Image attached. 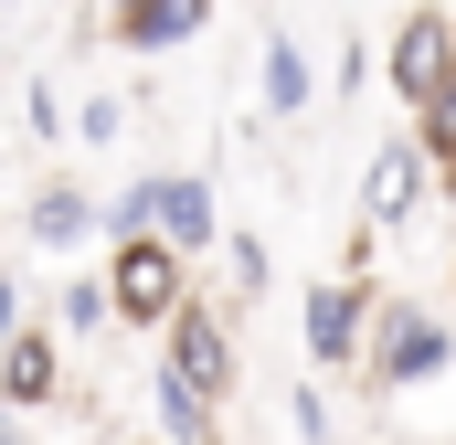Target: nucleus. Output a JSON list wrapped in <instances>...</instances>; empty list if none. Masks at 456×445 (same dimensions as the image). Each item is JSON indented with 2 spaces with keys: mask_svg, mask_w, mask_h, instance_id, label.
<instances>
[{
  "mask_svg": "<svg viewBox=\"0 0 456 445\" xmlns=\"http://www.w3.org/2000/svg\"><path fill=\"white\" fill-rule=\"evenodd\" d=\"M446 360H456V329H446V319H425L414 297H382V329H371V360H361V382H371V392L446 382Z\"/></svg>",
  "mask_w": 456,
  "mask_h": 445,
  "instance_id": "1",
  "label": "nucleus"
},
{
  "mask_svg": "<svg viewBox=\"0 0 456 445\" xmlns=\"http://www.w3.org/2000/svg\"><path fill=\"white\" fill-rule=\"evenodd\" d=\"M297 329H308V360H319V371H361V360H371V329H382V287H361V276L308 287Z\"/></svg>",
  "mask_w": 456,
  "mask_h": 445,
  "instance_id": "2",
  "label": "nucleus"
},
{
  "mask_svg": "<svg viewBox=\"0 0 456 445\" xmlns=\"http://www.w3.org/2000/svg\"><path fill=\"white\" fill-rule=\"evenodd\" d=\"M107 287H117V319L127 329H159L191 308V255H170V244H117L107 255Z\"/></svg>",
  "mask_w": 456,
  "mask_h": 445,
  "instance_id": "3",
  "label": "nucleus"
},
{
  "mask_svg": "<svg viewBox=\"0 0 456 445\" xmlns=\"http://www.w3.org/2000/svg\"><path fill=\"white\" fill-rule=\"evenodd\" d=\"M159 360L202 392V403H224L233 382H244V339H233V319L213 308V297H191L181 319H170V339H159Z\"/></svg>",
  "mask_w": 456,
  "mask_h": 445,
  "instance_id": "4",
  "label": "nucleus"
},
{
  "mask_svg": "<svg viewBox=\"0 0 456 445\" xmlns=\"http://www.w3.org/2000/svg\"><path fill=\"white\" fill-rule=\"evenodd\" d=\"M425 181H436V149H425V127L382 138V149H371V170H361V233H403V222L425 213Z\"/></svg>",
  "mask_w": 456,
  "mask_h": 445,
  "instance_id": "5",
  "label": "nucleus"
},
{
  "mask_svg": "<svg viewBox=\"0 0 456 445\" xmlns=\"http://www.w3.org/2000/svg\"><path fill=\"white\" fill-rule=\"evenodd\" d=\"M382 75H393V96H403L414 117H436V107H446V85H456V21H446V11H414V21L393 32Z\"/></svg>",
  "mask_w": 456,
  "mask_h": 445,
  "instance_id": "6",
  "label": "nucleus"
},
{
  "mask_svg": "<svg viewBox=\"0 0 456 445\" xmlns=\"http://www.w3.org/2000/svg\"><path fill=\"white\" fill-rule=\"evenodd\" d=\"M0 392H11V414H43L64 392V339L32 329V319H11V339H0Z\"/></svg>",
  "mask_w": 456,
  "mask_h": 445,
  "instance_id": "7",
  "label": "nucleus"
},
{
  "mask_svg": "<svg viewBox=\"0 0 456 445\" xmlns=\"http://www.w3.org/2000/svg\"><path fill=\"white\" fill-rule=\"evenodd\" d=\"M159 244L170 255H213L224 244V213H213V181L202 170H159Z\"/></svg>",
  "mask_w": 456,
  "mask_h": 445,
  "instance_id": "8",
  "label": "nucleus"
},
{
  "mask_svg": "<svg viewBox=\"0 0 456 445\" xmlns=\"http://www.w3.org/2000/svg\"><path fill=\"white\" fill-rule=\"evenodd\" d=\"M149 414H159V435H170V445H224V403H202L170 360L149 371Z\"/></svg>",
  "mask_w": 456,
  "mask_h": 445,
  "instance_id": "9",
  "label": "nucleus"
},
{
  "mask_svg": "<svg viewBox=\"0 0 456 445\" xmlns=\"http://www.w3.org/2000/svg\"><path fill=\"white\" fill-rule=\"evenodd\" d=\"M96 222H107V213H96V202H86L75 181H43V191H32V213H21V233H32L43 255H75V244H86Z\"/></svg>",
  "mask_w": 456,
  "mask_h": 445,
  "instance_id": "10",
  "label": "nucleus"
},
{
  "mask_svg": "<svg viewBox=\"0 0 456 445\" xmlns=\"http://www.w3.org/2000/svg\"><path fill=\"white\" fill-rule=\"evenodd\" d=\"M255 85H265V117H308V107H319V64H308L287 32H265V53H255Z\"/></svg>",
  "mask_w": 456,
  "mask_h": 445,
  "instance_id": "11",
  "label": "nucleus"
},
{
  "mask_svg": "<svg viewBox=\"0 0 456 445\" xmlns=\"http://www.w3.org/2000/svg\"><path fill=\"white\" fill-rule=\"evenodd\" d=\"M202 21H213V0H138V11L117 21V43H127V53H170V43H191Z\"/></svg>",
  "mask_w": 456,
  "mask_h": 445,
  "instance_id": "12",
  "label": "nucleus"
},
{
  "mask_svg": "<svg viewBox=\"0 0 456 445\" xmlns=\"http://www.w3.org/2000/svg\"><path fill=\"white\" fill-rule=\"evenodd\" d=\"M107 329H117V287H107V276L53 287V339H107Z\"/></svg>",
  "mask_w": 456,
  "mask_h": 445,
  "instance_id": "13",
  "label": "nucleus"
},
{
  "mask_svg": "<svg viewBox=\"0 0 456 445\" xmlns=\"http://www.w3.org/2000/svg\"><path fill=\"white\" fill-rule=\"evenodd\" d=\"M21 138H43V149H53V138H75V117H64V96H53V75H32V85H21Z\"/></svg>",
  "mask_w": 456,
  "mask_h": 445,
  "instance_id": "14",
  "label": "nucleus"
},
{
  "mask_svg": "<svg viewBox=\"0 0 456 445\" xmlns=\"http://www.w3.org/2000/svg\"><path fill=\"white\" fill-rule=\"evenodd\" d=\"M224 265H233V297H265V287H276V255H265L255 233H233V244H224Z\"/></svg>",
  "mask_w": 456,
  "mask_h": 445,
  "instance_id": "15",
  "label": "nucleus"
},
{
  "mask_svg": "<svg viewBox=\"0 0 456 445\" xmlns=\"http://www.w3.org/2000/svg\"><path fill=\"white\" fill-rule=\"evenodd\" d=\"M75 138H86V149H117V138H127V96H86V107H75Z\"/></svg>",
  "mask_w": 456,
  "mask_h": 445,
  "instance_id": "16",
  "label": "nucleus"
},
{
  "mask_svg": "<svg viewBox=\"0 0 456 445\" xmlns=\"http://www.w3.org/2000/svg\"><path fill=\"white\" fill-rule=\"evenodd\" d=\"M425 149H436V181H456V85H446V107L425 117Z\"/></svg>",
  "mask_w": 456,
  "mask_h": 445,
  "instance_id": "17",
  "label": "nucleus"
},
{
  "mask_svg": "<svg viewBox=\"0 0 456 445\" xmlns=\"http://www.w3.org/2000/svg\"><path fill=\"white\" fill-rule=\"evenodd\" d=\"M287 425H297V445H330V403H319V382H297V403H287Z\"/></svg>",
  "mask_w": 456,
  "mask_h": 445,
  "instance_id": "18",
  "label": "nucleus"
},
{
  "mask_svg": "<svg viewBox=\"0 0 456 445\" xmlns=\"http://www.w3.org/2000/svg\"><path fill=\"white\" fill-rule=\"evenodd\" d=\"M127 11H138V0H107V21H127Z\"/></svg>",
  "mask_w": 456,
  "mask_h": 445,
  "instance_id": "19",
  "label": "nucleus"
}]
</instances>
